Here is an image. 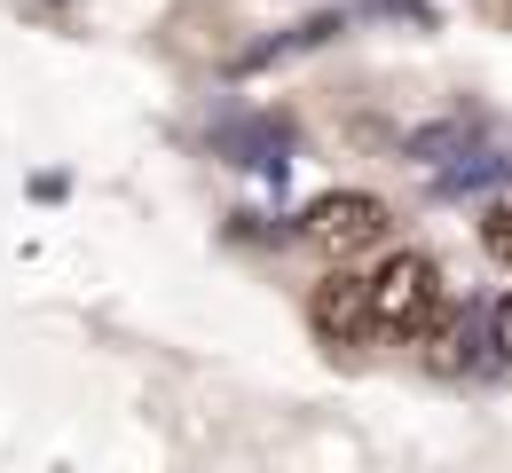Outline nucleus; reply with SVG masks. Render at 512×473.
I'll list each match as a JSON object with an SVG mask.
<instances>
[{"mask_svg":"<svg viewBox=\"0 0 512 473\" xmlns=\"http://www.w3.org/2000/svg\"><path fill=\"white\" fill-rule=\"evenodd\" d=\"M442 316H449V292L426 253H386L371 269V324H379V339H426Z\"/></svg>","mask_w":512,"mask_h":473,"instance_id":"1","label":"nucleus"},{"mask_svg":"<svg viewBox=\"0 0 512 473\" xmlns=\"http://www.w3.org/2000/svg\"><path fill=\"white\" fill-rule=\"evenodd\" d=\"M386 229H394V213H386V198H371V190H323L308 213H300V237L316 245L323 261H363V253H379Z\"/></svg>","mask_w":512,"mask_h":473,"instance_id":"2","label":"nucleus"},{"mask_svg":"<svg viewBox=\"0 0 512 473\" xmlns=\"http://www.w3.org/2000/svg\"><path fill=\"white\" fill-rule=\"evenodd\" d=\"M308 324H316L331 347H363V339H379V324H371V276L331 269L316 284V300H308Z\"/></svg>","mask_w":512,"mask_h":473,"instance_id":"3","label":"nucleus"},{"mask_svg":"<svg viewBox=\"0 0 512 473\" xmlns=\"http://www.w3.org/2000/svg\"><path fill=\"white\" fill-rule=\"evenodd\" d=\"M426 339H434V347H426V355H434V371H465V363H473V324H465V316L442 324V332H426Z\"/></svg>","mask_w":512,"mask_h":473,"instance_id":"4","label":"nucleus"},{"mask_svg":"<svg viewBox=\"0 0 512 473\" xmlns=\"http://www.w3.org/2000/svg\"><path fill=\"white\" fill-rule=\"evenodd\" d=\"M481 245H489V261L512 269V205H489V221H481Z\"/></svg>","mask_w":512,"mask_h":473,"instance_id":"5","label":"nucleus"},{"mask_svg":"<svg viewBox=\"0 0 512 473\" xmlns=\"http://www.w3.org/2000/svg\"><path fill=\"white\" fill-rule=\"evenodd\" d=\"M489 355H497V363L512 371V292L497 300V308H489Z\"/></svg>","mask_w":512,"mask_h":473,"instance_id":"6","label":"nucleus"}]
</instances>
